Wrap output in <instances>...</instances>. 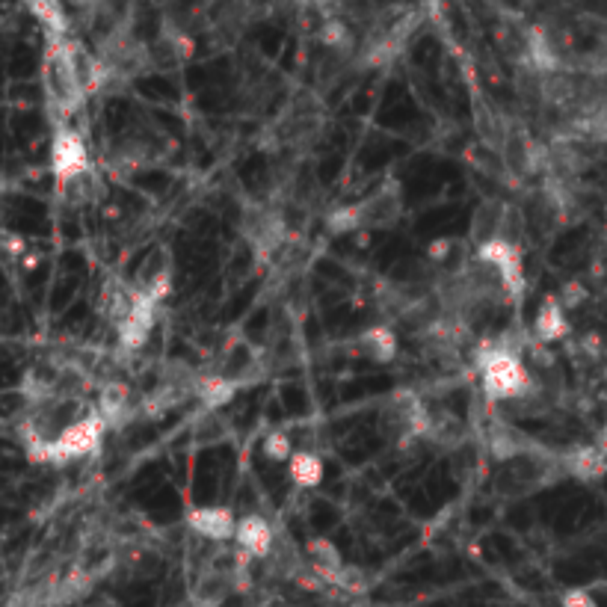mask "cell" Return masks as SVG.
Listing matches in <instances>:
<instances>
[{"label":"cell","mask_w":607,"mask_h":607,"mask_svg":"<svg viewBox=\"0 0 607 607\" xmlns=\"http://www.w3.org/2000/svg\"><path fill=\"white\" fill-rule=\"evenodd\" d=\"M474 362L480 368V385L489 403L525 400L536 391V380L531 377L528 365L516 353L501 350L498 341H483L477 347Z\"/></svg>","instance_id":"6da1fadb"},{"label":"cell","mask_w":607,"mask_h":607,"mask_svg":"<svg viewBox=\"0 0 607 607\" xmlns=\"http://www.w3.org/2000/svg\"><path fill=\"white\" fill-rule=\"evenodd\" d=\"M45 45H48L45 48V63H42L45 95H48L51 107L60 116H72L83 107V98H86L83 80L77 75L72 39L45 36Z\"/></svg>","instance_id":"7a4b0ae2"},{"label":"cell","mask_w":607,"mask_h":607,"mask_svg":"<svg viewBox=\"0 0 607 607\" xmlns=\"http://www.w3.org/2000/svg\"><path fill=\"white\" fill-rule=\"evenodd\" d=\"M107 421L98 415V412H89V415H80L72 427H66L60 433V439L51 445V454H48V462L54 465H66L72 459H80V456H89L104 439L107 433Z\"/></svg>","instance_id":"3957f363"},{"label":"cell","mask_w":607,"mask_h":607,"mask_svg":"<svg viewBox=\"0 0 607 607\" xmlns=\"http://www.w3.org/2000/svg\"><path fill=\"white\" fill-rule=\"evenodd\" d=\"M477 258L483 264H489L501 276V282H504V288H507V294L513 300H519L525 294V264H522L519 243H510L504 237L486 240V243L477 246Z\"/></svg>","instance_id":"277c9868"},{"label":"cell","mask_w":607,"mask_h":607,"mask_svg":"<svg viewBox=\"0 0 607 607\" xmlns=\"http://www.w3.org/2000/svg\"><path fill=\"white\" fill-rule=\"evenodd\" d=\"M89 169H92V163H89V152H86L83 137L77 134L75 128H60L54 134V143H51V172L57 178V187L75 181Z\"/></svg>","instance_id":"5b68a950"},{"label":"cell","mask_w":607,"mask_h":607,"mask_svg":"<svg viewBox=\"0 0 607 607\" xmlns=\"http://www.w3.org/2000/svg\"><path fill=\"white\" fill-rule=\"evenodd\" d=\"M237 548L249 554L252 560H267L276 548V531L264 516H243L237 522Z\"/></svg>","instance_id":"8992f818"},{"label":"cell","mask_w":607,"mask_h":607,"mask_svg":"<svg viewBox=\"0 0 607 607\" xmlns=\"http://www.w3.org/2000/svg\"><path fill=\"white\" fill-rule=\"evenodd\" d=\"M187 525H190V531L199 533L208 542H228L237 536L234 513L226 507H196L187 513Z\"/></svg>","instance_id":"52a82bcc"},{"label":"cell","mask_w":607,"mask_h":607,"mask_svg":"<svg viewBox=\"0 0 607 607\" xmlns=\"http://www.w3.org/2000/svg\"><path fill=\"white\" fill-rule=\"evenodd\" d=\"M137 294H140L137 285H125V282L110 279V282H104V288H101L98 311H101L113 326H122V323L131 317L134 305H137Z\"/></svg>","instance_id":"ba28073f"},{"label":"cell","mask_w":607,"mask_h":607,"mask_svg":"<svg viewBox=\"0 0 607 607\" xmlns=\"http://www.w3.org/2000/svg\"><path fill=\"white\" fill-rule=\"evenodd\" d=\"M362 214H365V228H388L394 226L403 214V199L394 187H385L380 193H374L371 199L359 202Z\"/></svg>","instance_id":"9c48e42d"},{"label":"cell","mask_w":607,"mask_h":607,"mask_svg":"<svg viewBox=\"0 0 607 607\" xmlns=\"http://www.w3.org/2000/svg\"><path fill=\"white\" fill-rule=\"evenodd\" d=\"M533 335L539 344H554L560 338L569 335V320H566V308L560 305L557 297H548L539 305L536 320H533Z\"/></svg>","instance_id":"30bf717a"},{"label":"cell","mask_w":607,"mask_h":607,"mask_svg":"<svg viewBox=\"0 0 607 607\" xmlns=\"http://www.w3.org/2000/svg\"><path fill=\"white\" fill-rule=\"evenodd\" d=\"M131 409H134V403H131V391H128L125 382L113 380L107 382V385H101V391H98V415L110 427L122 424L131 415Z\"/></svg>","instance_id":"8fae6325"},{"label":"cell","mask_w":607,"mask_h":607,"mask_svg":"<svg viewBox=\"0 0 607 607\" xmlns=\"http://www.w3.org/2000/svg\"><path fill=\"white\" fill-rule=\"evenodd\" d=\"M356 347H359L371 362H380V365L394 362V356H397V350H400L397 335H394L385 323L368 326V329L356 338Z\"/></svg>","instance_id":"7c38bea8"},{"label":"cell","mask_w":607,"mask_h":607,"mask_svg":"<svg viewBox=\"0 0 607 607\" xmlns=\"http://www.w3.org/2000/svg\"><path fill=\"white\" fill-rule=\"evenodd\" d=\"M563 468L578 480H599L607 474V454L599 445H584L563 456Z\"/></svg>","instance_id":"4fadbf2b"},{"label":"cell","mask_w":607,"mask_h":607,"mask_svg":"<svg viewBox=\"0 0 607 607\" xmlns=\"http://www.w3.org/2000/svg\"><path fill=\"white\" fill-rule=\"evenodd\" d=\"M305 554H308V569H311L317 578H323V581H326V587H332V584H335V578H338V572L347 566V563L341 560L338 548H335L329 539H311Z\"/></svg>","instance_id":"5bb4252c"},{"label":"cell","mask_w":607,"mask_h":607,"mask_svg":"<svg viewBox=\"0 0 607 607\" xmlns=\"http://www.w3.org/2000/svg\"><path fill=\"white\" fill-rule=\"evenodd\" d=\"M489 448H492L495 459L510 462V459L528 456V451H525V448H528V439H525L516 427L498 421V424H492V430H489Z\"/></svg>","instance_id":"9a60e30c"},{"label":"cell","mask_w":607,"mask_h":607,"mask_svg":"<svg viewBox=\"0 0 607 607\" xmlns=\"http://www.w3.org/2000/svg\"><path fill=\"white\" fill-rule=\"evenodd\" d=\"M193 391L202 397V403L205 406H226L231 403V397H234V391H237V382L226 377V374H208V377H199L196 385H193Z\"/></svg>","instance_id":"2e32d148"},{"label":"cell","mask_w":607,"mask_h":607,"mask_svg":"<svg viewBox=\"0 0 607 607\" xmlns=\"http://www.w3.org/2000/svg\"><path fill=\"white\" fill-rule=\"evenodd\" d=\"M288 474L300 489H314L323 480V459L314 451H297L288 462Z\"/></svg>","instance_id":"e0dca14e"},{"label":"cell","mask_w":607,"mask_h":607,"mask_svg":"<svg viewBox=\"0 0 607 607\" xmlns=\"http://www.w3.org/2000/svg\"><path fill=\"white\" fill-rule=\"evenodd\" d=\"M30 12L45 27V36L69 39V15L57 0H36V3H30Z\"/></svg>","instance_id":"ac0fdd59"},{"label":"cell","mask_w":607,"mask_h":607,"mask_svg":"<svg viewBox=\"0 0 607 607\" xmlns=\"http://www.w3.org/2000/svg\"><path fill=\"white\" fill-rule=\"evenodd\" d=\"M98 190H101V178H98L95 169H89V172H83L75 181L63 184V187H60V196H63L69 205H86V202L98 199Z\"/></svg>","instance_id":"d6986e66"},{"label":"cell","mask_w":607,"mask_h":607,"mask_svg":"<svg viewBox=\"0 0 607 607\" xmlns=\"http://www.w3.org/2000/svg\"><path fill=\"white\" fill-rule=\"evenodd\" d=\"M326 228L332 234H353L359 228H365V214H362V205H344V208H335L326 220Z\"/></svg>","instance_id":"ffe728a7"},{"label":"cell","mask_w":607,"mask_h":607,"mask_svg":"<svg viewBox=\"0 0 607 607\" xmlns=\"http://www.w3.org/2000/svg\"><path fill=\"white\" fill-rule=\"evenodd\" d=\"M317 39H320V45H323V48H332V51H341V48H347V45L353 42V36H350L347 24H344V21H338V18L323 21V24H320Z\"/></svg>","instance_id":"44dd1931"},{"label":"cell","mask_w":607,"mask_h":607,"mask_svg":"<svg viewBox=\"0 0 607 607\" xmlns=\"http://www.w3.org/2000/svg\"><path fill=\"white\" fill-rule=\"evenodd\" d=\"M297 454L294 451V442L285 430H270L264 436V456L273 459V462H291V456Z\"/></svg>","instance_id":"7402d4cb"},{"label":"cell","mask_w":607,"mask_h":607,"mask_svg":"<svg viewBox=\"0 0 607 607\" xmlns=\"http://www.w3.org/2000/svg\"><path fill=\"white\" fill-rule=\"evenodd\" d=\"M332 587H335V590H341V593L359 596V593H365V590H368V581H365L362 569H356V566H344V569L338 572V578H335V584H332Z\"/></svg>","instance_id":"603a6c76"},{"label":"cell","mask_w":607,"mask_h":607,"mask_svg":"<svg viewBox=\"0 0 607 607\" xmlns=\"http://www.w3.org/2000/svg\"><path fill=\"white\" fill-rule=\"evenodd\" d=\"M557 300L563 308H578V305L587 300V291H584V285H578V282H569V285H563V291L557 294Z\"/></svg>","instance_id":"cb8c5ba5"},{"label":"cell","mask_w":607,"mask_h":607,"mask_svg":"<svg viewBox=\"0 0 607 607\" xmlns=\"http://www.w3.org/2000/svg\"><path fill=\"white\" fill-rule=\"evenodd\" d=\"M560 607H599V602L587 593V590H566Z\"/></svg>","instance_id":"d4e9b609"},{"label":"cell","mask_w":607,"mask_h":607,"mask_svg":"<svg viewBox=\"0 0 607 607\" xmlns=\"http://www.w3.org/2000/svg\"><path fill=\"white\" fill-rule=\"evenodd\" d=\"M451 249H454L451 237H439L436 243H430V246H427V258H430V261H448Z\"/></svg>","instance_id":"484cf974"},{"label":"cell","mask_w":607,"mask_h":607,"mask_svg":"<svg viewBox=\"0 0 607 607\" xmlns=\"http://www.w3.org/2000/svg\"><path fill=\"white\" fill-rule=\"evenodd\" d=\"M3 249H6V255H21V258H24L27 243L18 240V234H6V237H3Z\"/></svg>","instance_id":"4316f807"}]
</instances>
